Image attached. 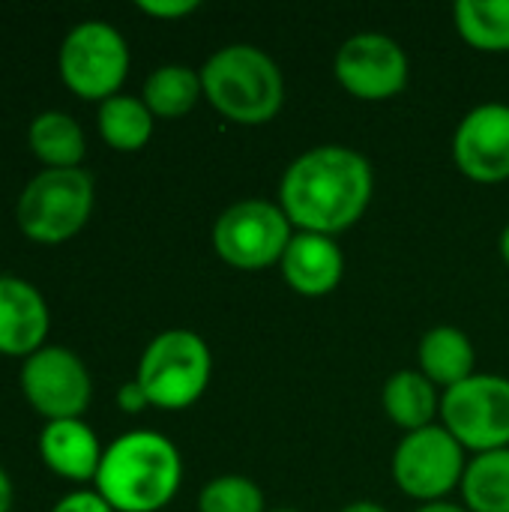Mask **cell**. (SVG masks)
<instances>
[{
  "mask_svg": "<svg viewBox=\"0 0 509 512\" xmlns=\"http://www.w3.org/2000/svg\"><path fill=\"white\" fill-rule=\"evenodd\" d=\"M375 192L369 159L345 144L300 153L279 180V207L300 231L339 234L363 219Z\"/></svg>",
  "mask_w": 509,
  "mask_h": 512,
  "instance_id": "1",
  "label": "cell"
},
{
  "mask_svg": "<svg viewBox=\"0 0 509 512\" xmlns=\"http://www.w3.org/2000/svg\"><path fill=\"white\" fill-rule=\"evenodd\" d=\"M180 480L183 459L174 441L135 429L105 447L93 483L114 512H159L174 501Z\"/></svg>",
  "mask_w": 509,
  "mask_h": 512,
  "instance_id": "2",
  "label": "cell"
},
{
  "mask_svg": "<svg viewBox=\"0 0 509 512\" xmlns=\"http://www.w3.org/2000/svg\"><path fill=\"white\" fill-rule=\"evenodd\" d=\"M198 72L207 102L234 123H267L279 114L285 102L282 69L258 45H225L216 54H210Z\"/></svg>",
  "mask_w": 509,
  "mask_h": 512,
  "instance_id": "3",
  "label": "cell"
},
{
  "mask_svg": "<svg viewBox=\"0 0 509 512\" xmlns=\"http://www.w3.org/2000/svg\"><path fill=\"white\" fill-rule=\"evenodd\" d=\"M96 186L84 168H45L27 180L15 201L21 234L39 246L72 240L93 213Z\"/></svg>",
  "mask_w": 509,
  "mask_h": 512,
  "instance_id": "4",
  "label": "cell"
},
{
  "mask_svg": "<svg viewBox=\"0 0 509 512\" xmlns=\"http://www.w3.org/2000/svg\"><path fill=\"white\" fill-rule=\"evenodd\" d=\"M213 375V354L195 330H165L153 336L138 360L135 381L153 408L183 411L195 405Z\"/></svg>",
  "mask_w": 509,
  "mask_h": 512,
  "instance_id": "5",
  "label": "cell"
},
{
  "mask_svg": "<svg viewBox=\"0 0 509 512\" xmlns=\"http://www.w3.org/2000/svg\"><path fill=\"white\" fill-rule=\"evenodd\" d=\"M63 84L90 102H105L120 93L129 72V45L123 33L99 18L75 24L57 54Z\"/></svg>",
  "mask_w": 509,
  "mask_h": 512,
  "instance_id": "6",
  "label": "cell"
},
{
  "mask_svg": "<svg viewBox=\"0 0 509 512\" xmlns=\"http://www.w3.org/2000/svg\"><path fill=\"white\" fill-rule=\"evenodd\" d=\"M294 237L285 210L264 198H246L225 207L213 225L216 255L237 270H264L282 261Z\"/></svg>",
  "mask_w": 509,
  "mask_h": 512,
  "instance_id": "7",
  "label": "cell"
},
{
  "mask_svg": "<svg viewBox=\"0 0 509 512\" xmlns=\"http://www.w3.org/2000/svg\"><path fill=\"white\" fill-rule=\"evenodd\" d=\"M441 426L474 453L509 447V378L471 375L468 381L444 390Z\"/></svg>",
  "mask_w": 509,
  "mask_h": 512,
  "instance_id": "8",
  "label": "cell"
},
{
  "mask_svg": "<svg viewBox=\"0 0 509 512\" xmlns=\"http://www.w3.org/2000/svg\"><path fill=\"white\" fill-rule=\"evenodd\" d=\"M465 468V447L438 423L408 432L393 453L396 486L426 504H435L462 486Z\"/></svg>",
  "mask_w": 509,
  "mask_h": 512,
  "instance_id": "9",
  "label": "cell"
},
{
  "mask_svg": "<svg viewBox=\"0 0 509 512\" xmlns=\"http://www.w3.org/2000/svg\"><path fill=\"white\" fill-rule=\"evenodd\" d=\"M18 381L27 405L45 417V423L78 420L93 399V381L84 360L60 345H45L21 360Z\"/></svg>",
  "mask_w": 509,
  "mask_h": 512,
  "instance_id": "10",
  "label": "cell"
},
{
  "mask_svg": "<svg viewBox=\"0 0 509 512\" xmlns=\"http://www.w3.org/2000/svg\"><path fill=\"white\" fill-rule=\"evenodd\" d=\"M333 69L348 93L369 102L402 93L411 75L405 48L393 36L372 33V30L348 36L336 54Z\"/></svg>",
  "mask_w": 509,
  "mask_h": 512,
  "instance_id": "11",
  "label": "cell"
},
{
  "mask_svg": "<svg viewBox=\"0 0 509 512\" xmlns=\"http://www.w3.org/2000/svg\"><path fill=\"white\" fill-rule=\"evenodd\" d=\"M453 159L459 171L477 183L509 180L507 102H483L459 120L453 135Z\"/></svg>",
  "mask_w": 509,
  "mask_h": 512,
  "instance_id": "12",
  "label": "cell"
},
{
  "mask_svg": "<svg viewBox=\"0 0 509 512\" xmlns=\"http://www.w3.org/2000/svg\"><path fill=\"white\" fill-rule=\"evenodd\" d=\"M51 312L39 288L21 276H0V354L27 360L45 348Z\"/></svg>",
  "mask_w": 509,
  "mask_h": 512,
  "instance_id": "13",
  "label": "cell"
},
{
  "mask_svg": "<svg viewBox=\"0 0 509 512\" xmlns=\"http://www.w3.org/2000/svg\"><path fill=\"white\" fill-rule=\"evenodd\" d=\"M285 282L303 297H324L339 288L345 273V252L342 246L315 231H294L279 261Z\"/></svg>",
  "mask_w": 509,
  "mask_h": 512,
  "instance_id": "14",
  "label": "cell"
},
{
  "mask_svg": "<svg viewBox=\"0 0 509 512\" xmlns=\"http://www.w3.org/2000/svg\"><path fill=\"white\" fill-rule=\"evenodd\" d=\"M102 444L96 432L78 420H51L39 432V459L45 468L69 483L96 480L102 465Z\"/></svg>",
  "mask_w": 509,
  "mask_h": 512,
  "instance_id": "15",
  "label": "cell"
},
{
  "mask_svg": "<svg viewBox=\"0 0 509 512\" xmlns=\"http://www.w3.org/2000/svg\"><path fill=\"white\" fill-rule=\"evenodd\" d=\"M420 369L423 375L435 384V387H456L462 381H468L474 372V363H477V351H474V342L468 339L465 330L459 327H450V324H441V327H432L423 333L420 339Z\"/></svg>",
  "mask_w": 509,
  "mask_h": 512,
  "instance_id": "16",
  "label": "cell"
},
{
  "mask_svg": "<svg viewBox=\"0 0 509 512\" xmlns=\"http://www.w3.org/2000/svg\"><path fill=\"white\" fill-rule=\"evenodd\" d=\"M381 402H384L387 417L396 426H402L405 432L426 429L441 414L438 387L423 372H414V369H402V372L390 375L384 384Z\"/></svg>",
  "mask_w": 509,
  "mask_h": 512,
  "instance_id": "17",
  "label": "cell"
},
{
  "mask_svg": "<svg viewBox=\"0 0 509 512\" xmlns=\"http://www.w3.org/2000/svg\"><path fill=\"white\" fill-rule=\"evenodd\" d=\"M30 153L48 168H81L87 153L84 129L66 111H42L27 126Z\"/></svg>",
  "mask_w": 509,
  "mask_h": 512,
  "instance_id": "18",
  "label": "cell"
},
{
  "mask_svg": "<svg viewBox=\"0 0 509 512\" xmlns=\"http://www.w3.org/2000/svg\"><path fill=\"white\" fill-rule=\"evenodd\" d=\"M99 135L111 150L135 153L141 150L153 135V111L144 105L141 96L117 93L105 102H99Z\"/></svg>",
  "mask_w": 509,
  "mask_h": 512,
  "instance_id": "19",
  "label": "cell"
},
{
  "mask_svg": "<svg viewBox=\"0 0 509 512\" xmlns=\"http://www.w3.org/2000/svg\"><path fill=\"white\" fill-rule=\"evenodd\" d=\"M201 96H204L201 72H195L186 63L156 66L141 90V99L153 111V117H183L195 108Z\"/></svg>",
  "mask_w": 509,
  "mask_h": 512,
  "instance_id": "20",
  "label": "cell"
},
{
  "mask_svg": "<svg viewBox=\"0 0 509 512\" xmlns=\"http://www.w3.org/2000/svg\"><path fill=\"white\" fill-rule=\"evenodd\" d=\"M462 498L471 512H509V447L477 453L468 462Z\"/></svg>",
  "mask_w": 509,
  "mask_h": 512,
  "instance_id": "21",
  "label": "cell"
},
{
  "mask_svg": "<svg viewBox=\"0 0 509 512\" xmlns=\"http://www.w3.org/2000/svg\"><path fill=\"white\" fill-rule=\"evenodd\" d=\"M456 30L480 51H509V0H459Z\"/></svg>",
  "mask_w": 509,
  "mask_h": 512,
  "instance_id": "22",
  "label": "cell"
},
{
  "mask_svg": "<svg viewBox=\"0 0 509 512\" xmlns=\"http://www.w3.org/2000/svg\"><path fill=\"white\" fill-rule=\"evenodd\" d=\"M198 512H267L264 510V492L255 480L243 474H222L213 477L201 495Z\"/></svg>",
  "mask_w": 509,
  "mask_h": 512,
  "instance_id": "23",
  "label": "cell"
},
{
  "mask_svg": "<svg viewBox=\"0 0 509 512\" xmlns=\"http://www.w3.org/2000/svg\"><path fill=\"white\" fill-rule=\"evenodd\" d=\"M51 512H114L111 510V504L93 489H78V492H69V495H63Z\"/></svg>",
  "mask_w": 509,
  "mask_h": 512,
  "instance_id": "24",
  "label": "cell"
},
{
  "mask_svg": "<svg viewBox=\"0 0 509 512\" xmlns=\"http://www.w3.org/2000/svg\"><path fill=\"white\" fill-rule=\"evenodd\" d=\"M138 9L153 18H183L198 9V0H138Z\"/></svg>",
  "mask_w": 509,
  "mask_h": 512,
  "instance_id": "25",
  "label": "cell"
},
{
  "mask_svg": "<svg viewBox=\"0 0 509 512\" xmlns=\"http://www.w3.org/2000/svg\"><path fill=\"white\" fill-rule=\"evenodd\" d=\"M117 405H120V411H126V414H141L144 408H150V399H147V393L141 390V384L132 378V381H126V384L117 390Z\"/></svg>",
  "mask_w": 509,
  "mask_h": 512,
  "instance_id": "26",
  "label": "cell"
},
{
  "mask_svg": "<svg viewBox=\"0 0 509 512\" xmlns=\"http://www.w3.org/2000/svg\"><path fill=\"white\" fill-rule=\"evenodd\" d=\"M12 504H15V486L9 474L0 468V512H12Z\"/></svg>",
  "mask_w": 509,
  "mask_h": 512,
  "instance_id": "27",
  "label": "cell"
},
{
  "mask_svg": "<svg viewBox=\"0 0 509 512\" xmlns=\"http://www.w3.org/2000/svg\"><path fill=\"white\" fill-rule=\"evenodd\" d=\"M417 512H471L459 504H447V501H435V504H423Z\"/></svg>",
  "mask_w": 509,
  "mask_h": 512,
  "instance_id": "28",
  "label": "cell"
},
{
  "mask_svg": "<svg viewBox=\"0 0 509 512\" xmlns=\"http://www.w3.org/2000/svg\"><path fill=\"white\" fill-rule=\"evenodd\" d=\"M342 512H387V507H381L375 501H354V504H348Z\"/></svg>",
  "mask_w": 509,
  "mask_h": 512,
  "instance_id": "29",
  "label": "cell"
},
{
  "mask_svg": "<svg viewBox=\"0 0 509 512\" xmlns=\"http://www.w3.org/2000/svg\"><path fill=\"white\" fill-rule=\"evenodd\" d=\"M498 246H501V258L507 261V267H509V225L501 231V243H498Z\"/></svg>",
  "mask_w": 509,
  "mask_h": 512,
  "instance_id": "30",
  "label": "cell"
},
{
  "mask_svg": "<svg viewBox=\"0 0 509 512\" xmlns=\"http://www.w3.org/2000/svg\"><path fill=\"white\" fill-rule=\"evenodd\" d=\"M267 512H300V510H267Z\"/></svg>",
  "mask_w": 509,
  "mask_h": 512,
  "instance_id": "31",
  "label": "cell"
}]
</instances>
